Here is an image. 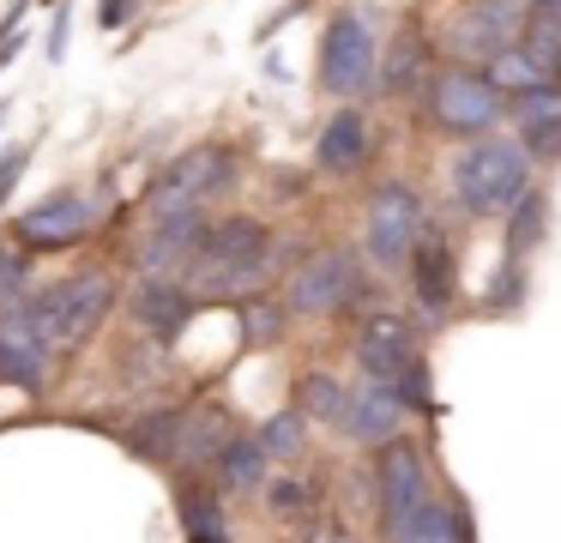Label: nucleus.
<instances>
[{
    "label": "nucleus",
    "mask_w": 561,
    "mask_h": 543,
    "mask_svg": "<svg viewBox=\"0 0 561 543\" xmlns=\"http://www.w3.org/2000/svg\"><path fill=\"white\" fill-rule=\"evenodd\" d=\"M525 188H531V145L525 139L483 133L453 157V193L477 217H501L513 200H525Z\"/></svg>",
    "instance_id": "f257e3e1"
},
{
    "label": "nucleus",
    "mask_w": 561,
    "mask_h": 543,
    "mask_svg": "<svg viewBox=\"0 0 561 543\" xmlns=\"http://www.w3.org/2000/svg\"><path fill=\"white\" fill-rule=\"evenodd\" d=\"M25 308L37 314L49 350H73V344H85V338L98 332V320L110 314V284L85 272V278H67V284H55L49 296L25 302Z\"/></svg>",
    "instance_id": "f03ea898"
},
{
    "label": "nucleus",
    "mask_w": 561,
    "mask_h": 543,
    "mask_svg": "<svg viewBox=\"0 0 561 543\" xmlns=\"http://www.w3.org/2000/svg\"><path fill=\"white\" fill-rule=\"evenodd\" d=\"M416 248H423V200L404 181L375 188V200H368V253L387 272H399V265L416 260Z\"/></svg>",
    "instance_id": "7ed1b4c3"
},
{
    "label": "nucleus",
    "mask_w": 561,
    "mask_h": 543,
    "mask_svg": "<svg viewBox=\"0 0 561 543\" xmlns=\"http://www.w3.org/2000/svg\"><path fill=\"white\" fill-rule=\"evenodd\" d=\"M380 55H375V31H368L356 12H339L320 36V84L339 97H363L380 79Z\"/></svg>",
    "instance_id": "20e7f679"
},
{
    "label": "nucleus",
    "mask_w": 561,
    "mask_h": 543,
    "mask_svg": "<svg viewBox=\"0 0 561 543\" xmlns=\"http://www.w3.org/2000/svg\"><path fill=\"white\" fill-rule=\"evenodd\" d=\"M501 97H507V91H501L495 79H477V72H440L428 109H435V121H440L447 133L483 139V133L495 127L501 115H507V103H501Z\"/></svg>",
    "instance_id": "39448f33"
},
{
    "label": "nucleus",
    "mask_w": 561,
    "mask_h": 543,
    "mask_svg": "<svg viewBox=\"0 0 561 543\" xmlns=\"http://www.w3.org/2000/svg\"><path fill=\"white\" fill-rule=\"evenodd\" d=\"M230 181V157L199 145V151L175 157L170 176L158 181V200H151V217H199V205Z\"/></svg>",
    "instance_id": "423d86ee"
},
{
    "label": "nucleus",
    "mask_w": 561,
    "mask_h": 543,
    "mask_svg": "<svg viewBox=\"0 0 561 543\" xmlns=\"http://www.w3.org/2000/svg\"><path fill=\"white\" fill-rule=\"evenodd\" d=\"M380 507H387V531H392V538H399V531L428 507V465H423V453H416L411 441L392 446V453L380 459Z\"/></svg>",
    "instance_id": "0eeeda50"
},
{
    "label": "nucleus",
    "mask_w": 561,
    "mask_h": 543,
    "mask_svg": "<svg viewBox=\"0 0 561 543\" xmlns=\"http://www.w3.org/2000/svg\"><path fill=\"white\" fill-rule=\"evenodd\" d=\"M356 290H363V278H356L351 253H320V260H308L302 272L290 278V308L296 314H332V308H344Z\"/></svg>",
    "instance_id": "6e6552de"
},
{
    "label": "nucleus",
    "mask_w": 561,
    "mask_h": 543,
    "mask_svg": "<svg viewBox=\"0 0 561 543\" xmlns=\"http://www.w3.org/2000/svg\"><path fill=\"white\" fill-rule=\"evenodd\" d=\"M91 229V200H79V193H49V200H37L31 212H19V241L37 253H55L67 248V241H79Z\"/></svg>",
    "instance_id": "1a4fd4ad"
},
{
    "label": "nucleus",
    "mask_w": 561,
    "mask_h": 543,
    "mask_svg": "<svg viewBox=\"0 0 561 543\" xmlns=\"http://www.w3.org/2000/svg\"><path fill=\"white\" fill-rule=\"evenodd\" d=\"M399 386H375L368 381L363 393H351V405H344V417H339V429L351 434V441H363V446H375V441H392V429H399Z\"/></svg>",
    "instance_id": "9d476101"
},
{
    "label": "nucleus",
    "mask_w": 561,
    "mask_h": 543,
    "mask_svg": "<svg viewBox=\"0 0 561 543\" xmlns=\"http://www.w3.org/2000/svg\"><path fill=\"white\" fill-rule=\"evenodd\" d=\"M260 253H266V229H260V224H248V217H230V224L206 229V236L194 241L199 272H224V265L260 260Z\"/></svg>",
    "instance_id": "9b49d317"
},
{
    "label": "nucleus",
    "mask_w": 561,
    "mask_h": 543,
    "mask_svg": "<svg viewBox=\"0 0 561 543\" xmlns=\"http://www.w3.org/2000/svg\"><path fill=\"white\" fill-rule=\"evenodd\" d=\"M513 31H519L513 0H471V7L459 12V48H471V55L495 60L501 48H513Z\"/></svg>",
    "instance_id": "f8f14e48"
},
{
    "label": "nucleus",
    "mask_w": 561,
    "mask_h": 543,
    "mask_svg": "<svg viewBox=\"0 0 561 543\" xmlns=\"http://www.w3.org/2000/svg\"><path fill=\"white\" fill-rule=\"evenodd\" d=\"M513 121H519V139L531 145L537 157H561V91L556 84H537L513 103Z\"/></svg>",
    "instance_id": "ddd939ff"
},
{
    "label": "nucleus",
    "mask_w": 561,
    "mask_h": 543,
    "mask_svg": "<svg viewBox=\"0 0 561 543\" xmlns=\"http://www.w3.org/2000/svg\"><path fill=\"white\" fill-rule=\"evenodd\" d=\"M368 151V115H356V109H339V115L320 127V145H314V163L327 169V176H344V169H356Z\"/></svg>",
    "instance_id": "4468645a"
},
{
    "label": "nucleus",
    "mask_w": 561,
    "mask_h": 543,
    "mask_svg": "<svg viewBox=\"0 0 561 543\" xmlns=\"http://www.w3.org/2000/svg\"><path fill=\"white\" fill-rule=\"evenodd\" d=\"M392 543H471V538H465V513H459V507L428 501L423 513H416V519H411V525H404Z\"/></svg>",
    "instance_id": "2eb2a0df"
},
{
    "label": "nucleus",
    "mask_w": 561,
    "mask_h": 543,
    "mask_svg": "<svg viewBox=\"0 0 561 543\" xmlns=\"http://www.w3.org/2000/svg\"><path fill=\"white\" fill-rule=\"evenodd\" d=\"M139 320H146L151 332L175 338L187 326V296L175 284H146V290H139Z\"/></svg>",
    "instance_id": "dca6fc26"
},
{
    "label": "nucleus",
    "mask_w": 561,
    "mask_h": 543,
    "mask_svg": "<svg viewBox=\"0 0 561 543\" xmlns=\"http://www.w3.org/2000/svg\"><path fill=\"white\" fill-rule=\"evenodd\" d=\"M489 79H495L501 84V91H537V84H543V67H537V60H531V48H525V43H513V48H501V55L495 60H489Z\"/></svg>",
    "instance_id": "f3484780"
},
{
    "label": "nucleus",
    "mask_w": 561,
    "mask_h": 543,
    "mask_svg": "<svg viewBox=\"0 0 561 543\" xmlns=\"http://www.w3.org/2000/svg\"><path fill=\"white\" fill-rule=\"evenodd\" d=\"M411 272H416V296H423L428 308H440V302H447V272H453L447 248H440V241H423L416 260H411Z\"/></svg>",
    "instance_id": "a211bd4d"
},
{
    "label": "nucleus",
    "mask_w": 561,
    "mask_h": 543,
    "mask_svg": "<svg viewBox=\"0 0 561 543\" xmlns=\"http://www.w3.org/2000/svg\"><path fill=\"white\" fill-rule=\"evenodd\" d=\"M296 398H302V417H320V422H339L344 405H351V393H344L332 374H302V386H296Z\"/></svg>",
    "instance_id": "6ab92c4d"
},
{
    "label": "nucleus",
    "mask_w": 561,
    "mask_h": 543,
    "mask_svg": "<svg viewBox=\"0 0 561 543\" xmlns=\"http://www.w3.org/2000/svg\"><path fill=\"white\" fill-rule=\"evenodd\" d=\"M266 446L260 441H230V453H224V477L236 483V489H260L266 483Z\"/></svg>",
    "instance_id": "aec40b11"
},
{
    "label": "nucleus",
    "mask_w": 561,
    "mask_h": 543,
    "mask_svg": "<svg viewBox=\"0 0 561 543\" xmlns=\"http://www.w3.org/2000/svg\"><path fill=\"white\" fill-rule=\"evenodd\" d=\"M356 344H380V350H399V357H416V332L399 320V314H368Z\"/></svg>",
    "instance_id": "412c9836"
},
{
    "label": "nucleus",
    "mask_w": 561,
    "mask_h": 543,
    "mask_svg": "<svg viewBox=\"0 0 561 543\" xmlns=\"http://www.w3.org/2000/svg\"><path fill=\"white\" fill-rule=\"evenodd\" d=\"M199 284L218 290V296H236V290L266 284V253H260V260H242V265H224V272H199Z\"/></svg>",
    "instance_id": "4be33fe9"
},
{
    "label": "nucleus",
    "mask_w": 561,
    "mask_h": 543,
    "mask_svg": "<svg viewBox=\"0 0 561 543\" xmlns=\"http://www.w3.org/2000/svg\"><path fill=\"white\" fill-rule=\"evenodd\" d=\"M260 446H266L272 459L302 453V410H284V417H272L266 429H260Z\"/></svg>",
    "instance_id": "5701e85b"
},
{
    "label": "nucleus",
    "mask_w": 561,
    "mask_h": 543,
    "mask_svg": "<svg viewBox=\"0 0 561 543\" xmlns=\"http://www.w3.org/2000/svg\"><path fill=\"white\" fill-rule=\"evenodd\" d=\"M423 79V36H399V48H392V67H387V84L392 91H411V84Z\"/></svg>",
    "instance_id": "b1692460"
},
{
    "label": "nucleus",
    "mask_w": 561,
    "mask_h": 543,
    "mask_svg": "<svg viewBox=\"0 0 561 543\" xmlns=\"http://www.w3.org/2000/svg\"><path fill=\"white\" fill-rule=\"evenodd\" d=\"M525 48H531V60H537L543 72H556V67H561V19H531Z\"/></svg>",
    "instance_id": "393cba45"
},
{
    "label": "nucleus",
    "mask_w": 561,
    "mask_h": 543,
    "mask_svg": "<svg viewBox=\"0 0 561 543\" xmlns=\"http://www.w3.org/2000/svg\"><path fill=\"white\" fill-rule=\"evenodd\" d=\"M182 519H187V531H194L199 543L224 538V513H218V501H211V495H182Z\"/></svg>",
    "instance_id": "a878e982"
},
{
    "label": "nucleus",
    "mask_w": 561,
    "mask_h": 543,
    "mask_svg": "<svg viewBox=\"0 0 561 543\" xmlns=\"http://www.w3.org/2000/svg\"><path fill=\"white\" fill-rule=\"evenodd\" d=\"M19 284H25V260H13V253H0V308H19Z\"/></svg>",
    "instance_id": "bb28decb"
},
{
    "label": "nucleus",
    "mask_w": 561,
    "mask_h": 543,
    "mask_svg": "<svg viewBox=\"0 0 561 543\" xmlns=\"http://www.w3.org/2000/svg\"><path fill=\"white\" fill-rule=\"evenodd\" d=\"M302 501H314V495H302L296 483H272V507L278 513H302Z\"/></svg>",
    "instance_id": "cd10ccee"
},
{
    "label": "nucleus",
    "mask_w": 561,
    "mask_h": 543,
    "mask_svg": "<svg viewBox=\"0 0 561 543\" xmlns=\"http://www.w3.org/2000/svg\"><path fill=\"white\" fill-rule=\"evenodd\" d=\"M537 212H543V205H537V200H525V205H519V217H513V241H519V248L537 236Z\"/></svg>",
    "instance_id": "c85d7f7f"
},
{
    "label": "nucleus",
    "mask_w": 561,
    "mask_h": 543,
    "mask_svg": "<svg viewBox=\"0 0 561 543\" xmlns=\"http://www.w3.org/2000/svg\"><path fill=\"white\" fill-rule=\"evenodd\" d=\"M19 169H25V151H0V188H7V181H13Z\"/></svg>",
    "instance_id": "c756f323"
},
{
    "label": "nucleus",
    "mask_w": 561,
    "mask_h": 543,
    "mask_svg": "<svg viewBox=\"0 0 561 543\" xmlns=\"http://www.w3.org/2000/svg\"><path fill=\"white\" fill-rule=\"evenodd\" d=\"M248 326H254L260 338H272V332H278V314H248Z\"/></svg>",
    "instance_id": "7c9ffc66"
},
{
    "label": "nucleus",
    "mask_w": 561,
    "mask_h": 543,
    "mask_svg": "<svg viewBox=\"0 0 561 543\" xmlns=\"http://www.w3.org/2000/svg\"><path fill=\"white\" fill-rule=\"evenodd\" d=\"M537 7V19H561V0H531Z\"/></svg>",
    "instance_id": "2f4dec72"
}]
</instances>
